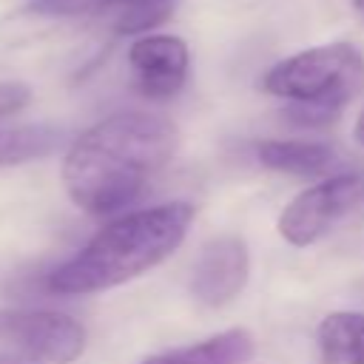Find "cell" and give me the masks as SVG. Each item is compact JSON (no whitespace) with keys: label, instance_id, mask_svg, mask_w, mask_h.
<instances>
[{"label":"cell","instance_id":"6da1fadb","mask_svg":"<svg viewBox=\"0 0 364 364\" xmlns=\"http://www.w3.org/2000/svg\"><path fill=\"white\" fill-rule=\"evenodd\" d=\"M179 128L151 111H117L77 139L63 159V185L68 199L91 213L111 216L134 205L148 182L173 159Z\"/></svg>","mask_w":364,"mask_h":364},{"label":"cell","instance_id":"7a4b0ae2","mask_svg":"<svg viewBox=\"0 0 364 364\" xmlns=\"http://www.w3.org/2000/svg\"><path fill=\"white\" fill-rule=\"evenodd\" d=\"M191 222L193 205L188 202L122 213L48 273V290L57 296H91L119 287L162 264L185 242Z\"/></svg>","mask_w":364,"mask_h":364},{"label":"cell","instance_id":"3957f363","mask_svg":"<svg viewBox=\"0 0 364 364\" xmlns=\"http://www.w3.org/2000/svg\"><path fill=\"white\" fill-rule=\"evenodd\" d=\"M259 85L287 102L282 114L293 125L324 128L364 88V54L344 40L313 46L270 65Z\"/></svg>","mask_w":364,"mask_h":364},{"label":"cell","instance_id":"277c9868","mask_svg":"<svg viewBox=\"0 0 364 364\" xmlns=\"http://www.w3.org/2000/svg\"><path fill=\"white\" fill-rule=\"evenodd\" d=\"M85 338V327L68 313L0 310V364H71Z\"/></svg>","mask_w":364,"mask_h":364},{"label":"cell","instance_id":"5b68a950","mask_svg":"<svg viewBox=\"0 0 364 364\" xmlns=\"http://www.w3.org/2000/svg\"><path fill=\"white\" fill-rule=\"evenodd\" d=\"M364 205V171L330 173L299 191L279 213V236L293 247H310L324 239L344 216Z\"/></svg>","mask_w":364,"mask_h":364},{"label":"cell","instance_id":"8992f818","mask_svg":"<svg viewBox=\"0 0 364 364\" xmlns=\"http://www.w3.org/2000/svg\"><path fill=\"white\" fill-rule=\"evenodd\" d=\"M250 279V250L236 233L213 236L202 245L191 267V296L205 307H222L233 301Z\"/></svg>","mask_w":364,"mask_h":364},{"label":"cell","instance_id":"52a82bcc","mask_svg":"<svg viewBox=\"0 0 364 364\" xmlns=\"http://www.w3.org/2000/svg\"><path fill=\"white\" fill-rule=\"evenodd\" d=\"M128 65H131L136 91L145 100L165 102V100H173L185 88L188 68H191V51L182 37L142 34L128 48Z\"/></svg>","mask_w":364,"mask_h":364},{"label":"cell","instance_id":"ba28073f","mask_svg":"<svg viewBox=\"0 0 364 364\" xmlns=\"http://www.w3.org/2000/svg\"><path fill=\"white\" fill-rule=\"evenodd\" d=\"M253 353H256V338L250 336V330L230 327L196 344L148 355L139 364H250Z\"/></svg>","mask_w":364,"mask_h":364},{"label":"cell","instance_id":"9c48e42d","mask_svg":"<svg viewBox=\"0 0 364 364\" xmlns=\"http://www.w3.org/2000/svg\"><path fill=\"white\" fill-rule=\"evenodd\" d=\"M256 159L290 176H324L336 168V148L316 139H264L256 145Z\"/></svg>","mask_w":364,"mask_h":364},{"label":"cell","instance_id":"30bf717a","mask_svg":"<svg viewBox=\"0 0 364 364\" xmlns=\"http://www.w3.org/2000/svg\"><path fill=\"white\" fill-rule=\"evenodd\" d=\"M68 131L54 122H0V168L26 165L63 151Z\"/></svg>","mask_w":364,"mask_h":364},{"label":"cell","instance_id":"8fae6325","mask_svg":"<svg viewBox=\"0 0 364 364\" xmlns=\"http://www.w3.org/2000/svg\"><path fill=\"white\" fill-rule=\"evenodd\" d=\"M321 364H364V313L336 310L316 327Z\"/></svg>","mask_w":364,"mask_h":364},{"label":"cell","instance_id":"7c38bea8","mask_svg":"<svg viewBox=\"0 0 364 364\" xmlns=\"http://www.w3.org/2000/svg\"><path fill=\"white\" fill-rule=\"evenodd\" d=\"M145 3H173V0H31L26 9L40 17H91V14H122Z\"/></svg>","mask_w":364,"mask_h":364},{"label":"cell","instance_id":"4fadbf2b","mask_svg":"<svg viewBox=\"0 0 364 364\" xmlns=\"http://www.w3.org/2000/svg\"><path fill=\"white\" fill-rule=\"evenodd\" d=\"M31 102V91L26 82H0V122H9Z\"/></svg>","mask_w":364,"mask_h":364},{"label":"cell","instance_id":"5bb4252c","mask_svg":"<svg viewBox=\"0 0 364 364\" xmlns=\"http://www.w3.org/2000/svg\"><path fill=\"white\" fill-rule=\"evenodd\" d=\"M353 136H355V142H358V145H364V108H361V114H358V119H355Z\"/></svg>","mask_w":364,"mask_h":364},{"label":"cell","instance_id":"9a60e30c","mask_svg":"<svg viewBox=\"0 0 364 364\" xmlns=\"http://www.w3.org/2000/svg\"><path fill=\"white\" fill-rule=\"evenodd\" d=\"M350 3H353V9H355L361 17H364V0H350Z\"/></svg>","mask_w":364,"mask_h":364}]
</instances>
